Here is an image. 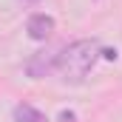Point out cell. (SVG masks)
<instances>
[{"instance_id":"cell-1","label":"cell","mask_w":122,"mask_h":122,"mask_svg":"<svg viewBox=\"0 0 122 122\" xmlns=\"http://www.w3.org/2000/svg\"><path fill=\"white\" fill-rule=\"evenodd\" d=\"M99 57H102V46H99L97 40H77V43L65 46L60 51V57H57V71H60L65 80L80 82V80L88 77V71L97 65Z\"/></svg>"},{"instance_id":"cell-2","label":"cell","mask_w":122,"mask_h":122,"mask_svg":"<svg viewBox=\"0 0 122 122\" xmlns=\"http://www.w3.org/2000/svg\"><path fill=\"white\" fill-rule=\"evenodd\" d=\"M57 29V23H54V17L51 14H46V11H34L29 17V23H26V31H29L31 40H37V43H46L51 34Z\"/></svg>"},{"instance_id":"cell-3","label":"cell","mask_w":122,"mask_h":122,"mask_svg":"<svg viewBox=\"0 0 122 122\" xmlns=\"http://www.w3.org/2000/svg\"><path fill=\"white\" fill-rule=\"evenodd\" d=\"M57 57H60V51H37V54L26 62L29 77L40 80V77H48L51 71H57Z\"/></svg>"},{"instance_id":"cell-4","label":"cell","mask_w":122,"mask_h":122,"mask_svg":"<svg viewBox=\"0 0 122 122\" xmlns=\"http://www.w3.org/2000/svg\"><path fill=\"white\" fill-rule=\"evenodd\" d=\"M14 122H48V119H46V114L37 111L34 105L20 102V105H14Z\"/></svg>"},{"instance_id":"cell-5","label":"cell","mask_w":122,"mask_h":122,"mask_svg":"<svg viewBox=\"0 0 122 122\" xmlns=\"http://www.w3.org/2000/svg\"><path fill=\"white\" fill-rule=\"evenodd\" d=\"M102 57L105 60H117V48H102Z\"/></svg>"},{"instance_id":"cell-6","label":"cell","mask_w":122,"mask_h":122,"mask_svg":"<svg viewBox=\"0 0 122 122\" xmlns=\"http://www.w3.org/2000/svg\"><path fill=\"white\" fill-rule=\"evenodd\" d=\"M60 119H62V122H74V114H71V111H62Z\"/></svg>"},{"instance_id":"cell-7","label":"cell","mask_w":122,"mask_h":122,"mask_svg":"<svg viewBox=\"0 0 122 122\" xmlns=\"http://www.w3.org/2000/svg\"><path fill=\"white\" fill-rule=\"evenodd\" d=\"M23 3H37V0H23Z\"/></svg>"}]
</instances>
